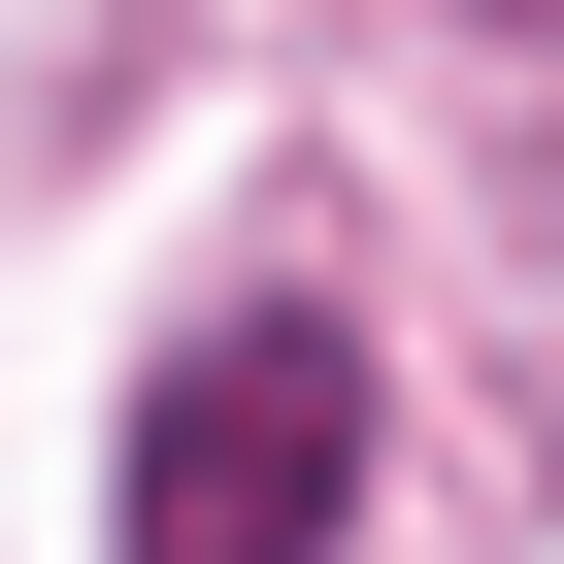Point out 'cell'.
I'll return each mask as SVG.
<instances>
[{
  "instance_id": "cell-1",
  "label": "cell",
  "mask_w": 564,
  "mask_h": 564,
  "mask_svg": "<svg viewBox=\"0 0 564 564\" xmlns=\"http://www.w3.org/2000/svg\"><path fill=\"white\" fill-rule=\"evenodd\" d=\"M333 498H366V333L333 300H232L133 399V564H333Z\"/></svg>"
}]
</instances>
